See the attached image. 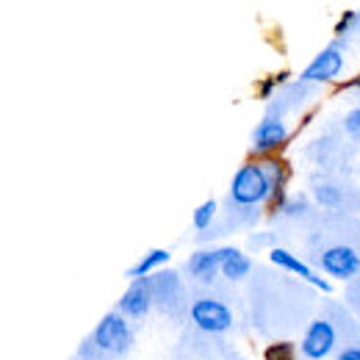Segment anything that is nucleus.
Segmentation results:
<instances>
[{
    "instance_id": "1",
    "label": "nucleus",
    "mask_w": 360,
    "mask_h": 360,
    "mask_svg": "<svg viewBox=\"0 0 360 360\" xmlns=\"http://www.w3.org/2000/svg\"><path fill=\"white\" fill-rule=\"evenodd\" d=\"M280 191V183L274 178H269L266 167L261 164H247L244 169H238V175L233 178L230 186V197L241 205H255V202H264L271 191Z\"/></svg>"
},
{
    "instance_id": "2",
    "label": "nucleus",
    "mask_w": 360,
    "mask_h": 360,
    "mask_svg": "<svg viewBox=\"0 0 360 360\" xmlns=\"http://www.w3.org/2000/svg\"><path fill=\"white\" fill-rule=\"evenodd\" d=\"M128 344H131V327L125 324V319L120 314H108L100 324H97V330H94V335H91V347L103 355H120V352H125L128 349Z\"/></svg>"
},
{
    "instance_id": "3",
    "label": "nucleus",
    "mask_w": 360,
    "mask_h": 360,
    "mask_svg": "<svg viewBox=\"0 0 360 360\" xmlns=\"http://www.w3.org/2000/svg\"><path fill=\"white\" fill-rule=\"evenodd\" d=\"M191 319L205 333H225L227 327L233 324V314L219 300H211V297H202V300H197L191 305Z\"/></svg>"
},
{
    "instance_id": "4",
    "label": "nucleus",
    "mask_w": 360,
    "mask_h": 360,
    "mask_svg": "<svg viewBox=\"0 0 360 360\" xmlns=\"http://www.w3.org/2000/svg\"><path fill=\"white\" fill-rule=\"evenodd\" d=\"M316 264L324 271H330L333 277H352L360 269V252L352 247H330V250H321V255L316 258Z\"/></svg>"
},
{
    "instance_id": "5",
    "label": "nucleus",
    "mask_w": 360,
    "mask_h": 360,
    "mask_svg": "<svg viewBox=\"0 0 360 360\" xmlns=\"http://www.w3.org/2000/svg\"><path fill=\"white\" fill-rule=\"evenodd\" d=\"M333 347H335V330H333V324H330L327 319L314 321V324L308 327L305 341H302V352H305V358L321 360L324 355L333 352Z\"/></svg>"
},
{
    "instance_id": "6",
    "label": "nucleus",
    "mask_w": 360,
    "mask_h": 360,
    "mask_svg": "<svg viewBox=\"0 0 360 360\" xmlns=\"http://www.w3.org/2000/svg\"><path fill=\"white\" fill-rule=\"evenodd\" d=\"M233 255H236L233 247H222V250H217V252H197V255L188 261V271H191L194 277H200L202 283H211L214 274L222 269V264H225L227 258H233Z\"/></svg>"
},
{
    "instance_id": "7",
    "label": "nucleus",
    "mask_w": 360,
    "mask_h": 360,
    "mask_svg": "<svg viewBox=\"0 0 360 360\" xmlns=\"http://www.w3.org/2000/svg\"><path fill=\"white\" fill-rule=\"evenodd\" d=\"M150 305H153V280H136L134 285L125 291L122 302H120V308L128 316H134V319L147 314Z\"/></svg>"
},
{
    "instance_id": "8",
    "label": "nucleus",
    "mask_w": 360,
    "mask_h": 360,
    "mask_svg": "<svg viewBox=\"0 0 360 360\" xmlns=\"http://www.w3.org/2000/svg\"><path fill=\"white\" fill-rule=\"evenodd\" d=\"M180 294H183V288H180L175 271H161L153 277V302H158L164 311L178 305Z\"/></svg>"
},
{
    "instance_id": "9",
    "label": "nucleus",
    "mask_w": 360,
    "mask_h": 360,
    "mask_svg": "<svg viewBox=\"0 0 360 360\" xmlns=\"http://www.w3.org/2000/svg\"><path fill=\"white\" fill-rule=\"evenodd\" d=\"M341 64H344L341 53L335 47H330L319 58H314V64L302 72V81H330V78H335L341 72Z\"/></svg>"
},
{
    "instance_id": "10",
    "label": "nucleus",
    "mask_w": 360,
    "mask_h": 360,
    "mask_svg": "<svg viewBox=\"0 0 360 360\" xmlns=\"http://www.w3.org/2000/svg\"><path fill=\"white\" fill-rule=\"evenodd\" d=\"M285 125L280 122V120H266L258 131H255V144H258V150H274V147H280L283 141H285Z\"/></svg>"
},
{
    "instance_id": "11",
    "label": "nucleus",
    "mask_w": 360,
    "mask_h": 360,
    "mask_svg": "<svg viewBox=\"0 0 360 360\" xmlns=\"http://www.w3.org/2000/svg\"><path fill=\"white\" fill-rule=\"evenodd\" d=\"M271 261H274L277 266H285L288 271H297V274H302L305 280H311L314 285H319V288H324V291L330 288V285H327L324 280H319V277H316L314 271L308 269V266H305L302 261H297V258H294L291 252H285V250H271Z\"/></svg>"
},
{
    "instance_id": "12",
    "label": "nucleus",
    "mask_w": 360,
    "mask_h": 360,
    "mask_svg": "<svg viewBox=\"0 0 360 360\" xmlns=\"http://www.w3.org/2000/svg\"><path fill=\"white\" fill-rule=\"evenodd\" d=\"M247 271H250V258H244L241 252H236L233 258H227L225 264H222V274H225L227 280H241Z\"/></svg>"
},
{
    "instance_id": "13",
    "label": "nucleus",
    "mask_w": 360,
    "mask_h": 360,
    "mask_svg": "<svg viewBox=\"0 0 360 360\" xmlns=\"http://www.w3.org/2000/svg\"><path fill=\"white\" fill-rule=\"evenodd\" d=\"M164 261H169V252H167V250H153V252H150L139 266L131 269V274H134V277H144L153 266H158V264H164Z\"/></svg>"
},
{
    "instance_id": "14",
    "label": "nucleus",
    "mask_w": 360,
    "mask_h": 360,
    "mask_svg": "<svg viewBox=\"0 0 360 360\" xmlns=\"http://www.w3.org/2000/svg\"><path fill=\"white\" fill-rule=\"evenodd\" d=\"M214 211H217V202H214V200L202 202V205L197 208V214H194V225L200 227V230H205V227L211 225V219H214Z\"/></svg>"
},
{
    "instance_id": "15",
    "label": "nucleus",
    "mask_w": 360,
    "mask_h": 360,
    "mask_svg": "<svg viewBox=\"0 0 360 360\" xmlns=\"http://www.w3.org/2000/svg\"><path fill=\"white\" fill-rule=\"evenodd\" d=\"M344 125H347V134L352 136V139H360V108L347 117V122H344Z\"/></svg>"
},
{
    "instance_id": "16",
    "label": "nucleus",
    "mask_w": 360,
    "mask_h": 360,
    "mask_svg": "<svg viewBox=\"0 0 360 360\" xmlns=\"http://www.w3.org/2000/svg\"><path fill=\"white\" fill-rule=\"evenodd\" d=\"M319 200H321V202H327V205H338V200H341V197H338V191H335V188H319Z\"/></svg>"
},
{
    "instance_id": "17",
    "label": "nucleus",
    "mask_w": 360,
    "mask_h": 360,
    "mask_svg": "<svg viewBox=\"0 0 360 360\" xmlns=\"http://www.w3.org/2000/svg\"><path fill=\"white\" fill-rule=\"evenodd\" d=\"M338 360H360V344H349L338 352Z\"/></svg>"
},
{
    "instance_id": "18",
    "label": "nucleus",
    "mask_w": 360,
    "mask_h": 360,
    "mask_svg": "<svg viewBox=\"0 0 360 360\" xmlns=\"http://www.w3.org/2000/svg\"><path fill=\"white\" fill-rule=\"evenodd\" d=\"M297 211H305V202L300 200V202H291L288 208H285V214H297Z\"/></svg>"
},
{
    "instance_id": "19",
    "label": "nucleus",
    "mask_w": 360,
    "mask_h": 360,
    "mask_svg": "<svg viewBox=\"0 0 360 360\" xmlns=\"http://www.w3.org/2000/svg\"><path fill=\"white\" fill-rule=\"evenodd\" d=\"M352 84H355V86H360V78H358V81H352Z\"/></svg>"
}]
</instances>
